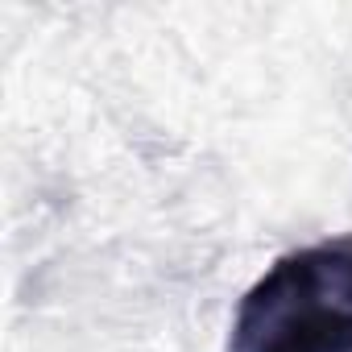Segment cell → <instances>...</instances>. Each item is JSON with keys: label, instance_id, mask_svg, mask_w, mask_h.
Wrapping results in <instances>:
<instances>
[{"label": "cell", "instance_id": "obj_1", "mask_svg": "<svg viewBox=\"0 0 352 352\" xmlns=\"http://www.w3.org/2000/svg\"><path fill=\"white\" fill-rule=\"evenodd\" d=\"M228 352H352V236L278 257L245 290Z\"/></svg>", "mask_w": 352, "mask_h": 352}]
</instances>
